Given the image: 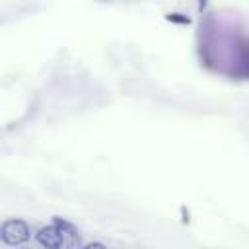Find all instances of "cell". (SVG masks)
<instances>
[{
    "mask_svg": "<svg viewBox=\"0 0 249 249\" xmlns=\"http://www.w3.org/2000/svg\"><path fill=\"white\" fill-rule=\"evenodd\" d=\"M0 237L6 245H12V247L23 245L29 239V226L23 220H18V218L6 220L0 228Z\"/></svg>",
    "mask_w": 249,
    "mask_h": 249,
    "instance_id": "6da1fadb",
    "label": "cell"
},
{
    "mask_svg": "<svg viewBox=\"0 0 249 249\" xmlns=\"http://www.w3.org/2000/svg\"><path fill=\"white\" fill-rule=\"evenodd\" d=\"M66 235L74 237L76 231H66L64 228H60L58 224L53 222L51 226H45V228L39 230L37 241H39V245H43L47 249H58V247H62L66 243Z\"/></svg>",
    "mask_w": 249,
    "mask_h": 249,
    "instance_id": "7a4b0ae2",
    "label": "cell"
},
{
    "mask_svg": "<svg viewBox=\"0 0 249 249\" xmlns=\"http://www.w3.org/2000/svg\"><path fill=\"white\" fill-rule=\"evenodd\" d=\"M167 19H169V21H177V23H189V21H191L189 18H183L181 14H169Z\"/></svg>",
    "mask_w": 249,
    "mask_h": 249,
    "instance_id": "3957f363",
    "label": "cell"
},
{
    "mask_svg": "<svg viewBox=\"0 0 249 249\" xmlns=\"http://www.w3.org/2000/svg\"><path fill=\"white\" fill-rule=\"evenodd\" d=\"M105 245L103 243H86L84 245V249H103Z\"/></svg>",
    "mask_w": 249,
    "mask_h": 249,
    "instance_id": "277c9868",
    "label": "cell"
},
{
    "mask_svg": "<svg viewBox=\"0 0 249 249\" xmlns=\"http://www.w3.org/2000/svg\"><path fill=\"white\" fill-rule=\"evenodd\" d=\"M101 2H111V0H101Z\"/></svg>",
    "mask_w": 249,
    "mask_h": 249,
    "instance_id": "5b68a950",
    "label": "cell"
}]
</instances>
